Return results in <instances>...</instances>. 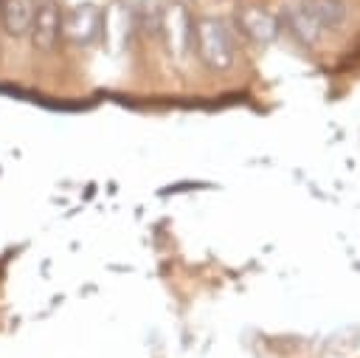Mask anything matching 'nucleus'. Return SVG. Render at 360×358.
Masks as SVG:
<instances>
[{"label": "nucleus", "instance_id": "1", "mask_svg": "<svg viewBox=\"0 0 360 358\" xmlns=\"http://www.w3.org/2000/svg\"><path fill=\"white\" fill-rule=\"evenodd\" d=\"M194 48L200 54V59L222 73V70H231L233 62H236V39L231 34V28L217 20V17H208V20H200L197 28H194Z\"/></svg>", "mask_w": 360, "mask_h": 358}, {"label": "nucleus", "instance_id": "2", "mask_svg": "<svg viewBox=\"0 0 360 358\" xmlns=\"http://www.w3.org/2000/svg\"><path fill=\"white\" fill-rule=\"evenodd\" d=\"M62 39L73 48H90L104 39V8L96 3H76L62 20Z\"/></svg>", "mask_w": 360, "mask_h": 358}, {"label": "nucleus", "instance_id": "3", "mask_svg": "<svg viewBox=\"0 0 360 358\" xmlns=\"http://www.w3.org/2000/svg\"><path fill=\"white\" fill-rule=\"evenodd\" d=\"M194 28L197 23H191V14L183 3H169L160 6V20H158V34L166 39V48L183 59L194 51Z\"/></svg>", "mask_w": 360, "mask_h": 358}, {"label": "nucleus", "instance_id": "4", "mask_svg": "<svg viewBox=\"0 0 360 358\" xmlns=\"http://www.w3.org/2000/svg\"><path fill=\"white\" fill-rule=\"evenodd\" d=\"M62 20H65V11L56 0H42L37 3V11H34V23H31V45L39 51V54H51L56 51V45L62 42Z\"/></svg>", "mask_w": 360, "mask_h": 358}, {"label": "nucleus", "instance_id": "5", "mask_svg": "<svg viewBox=\"0 0 360 358\" xmlns=\"http://www.w3.org/2000/svg\"><path fill=\"white\" fill-rule=\"evenodd\" d=\"M37 3L39 0H0V28L14 39L28 37Z\"/></svg>", "mask_w": 360, "mask_h": 358}, {"label": "nucleus", "instance_id": "6", "mask_svg": "<svg viewBox=\"0 0 360 358\" xmlns=\"http://www.w3.org/2000/svg\"><path fill=\"white\" fill-rule=\"evenodd\" d=\"M281 20L287 23V28L292 31V37H298L304 45H315L318 39H323V31L318 28V23L312 20V14L307 11L304 0H295L290 6H284Z\"/></svg>", "mask_w": 360, "mask_h": 358}, {"label": "nucleus", "instance_id": "7", "mask_svg": "<svg viewBox=\"0 0 360 358\" xmlns=\"http://www.w3.org/2000/svg\"><path fill=\"white\" fill-rule=\"evenodd\" d=\"M304 6L312 14V20L318 23V28L323 31V37L329 31L340 28L346 20V3L343 0H304Z\"/></svg>", "mask_w": 360, "mask_h": 358}, {"label": "nucleus", "instance_id": "8", "mask_svg": "<svg viewBox=\"0 0 360 358\" xmlns=\"http://www.w3.org/2000/svg\"><path fill=\"white\" fill-rule=\"evenodd\" d=\"M242 28L248 31L250 39H256V42H270V39L278 34V20L270 17V14L262 11V8H245V11H242Z\"/></svg>", "mask_w": 360, "mask_h": 358}]
</instances>
